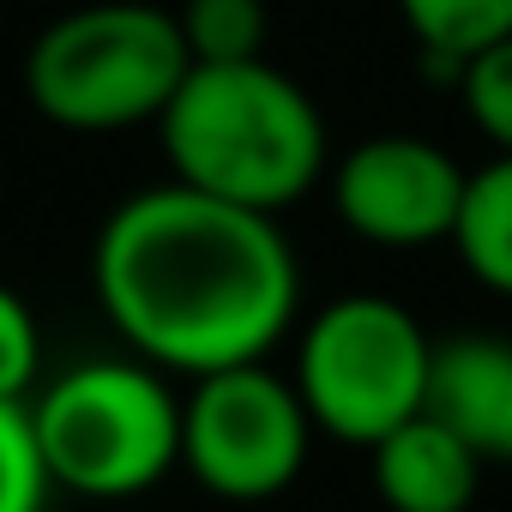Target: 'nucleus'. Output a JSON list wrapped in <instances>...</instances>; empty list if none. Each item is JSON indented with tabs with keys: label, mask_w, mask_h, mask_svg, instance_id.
I'll return each mask as SVG.
<instances>
[{
	"label": "nucleus",
	"mask_w": 512,
	"mask_h": 512,
	"mask_svg": "<svg viewBox=\"0 0 512 512\" xmlns=\"http://www.w3.org/2000/svg\"><path fill=\"white\" fill-rule=\"evenodd\" d=\"M91 278L109 326L163 374L266 362L296 326L302 266L278 217L187 181L139 187L97 235Z\"/></svg>",
	"instance_id": "1"
},
{
	"label": "nucleus",
	"mask_w": 512,
	"mask_h": 512,
	"mask_svg": "<svg viewBox=\"0 0 512 512\" xmlns=\"http://www.w3.org/2000/svg\"><path fill=\"white\" fill-rule=\"evenodd\" d=\"M157 133L175 181L266 217L308 199L332 157L320 103L266 55L223 67L193 61L157 115Z\"/></svg>",
	"instance_id": "2"
},
{
	"label": "nucleus",
	"mask_w": 512,
	"mask_h": 512,
	"mask_svg": "<svg viewBox=\"0 0 512 512\" xmlns=\"http://www.w3.org/2000/svg\"><path fill=\"white\" fill-rule=\"evenodd\" d=\"M193 55L169 7L91 0L61 13L25 55V97L67 133H121L157 121Z\"/></svg>",
	"instance_id": "3"
},
{
	"label": "nucleus",
	"mask_w": 512,
	"mask_h": 512,
	"mask_svg": "<svg viewBox=\"0 0 512 512\" xmlns=\"http://www.w3.org/2000/svg\"><path fill=\"white\" fill-rule=\"evenodd\" d=\"M31 434L55 488L133 500L181 464V398L151 362H79L37 392Z\"/></svg>",
	"instance_id": "4"
},
{
	"label": "nucleus",
	"mask_w": 512,
	"mask_h": 512,
	"mask_svg": "<svg viewBox=\"0 0 512 512\" xmlns=\"http://www.w3.org/2000/svg\"><path fill=\"white\" fill-rule=\"evenodd\" d=\"M434 338L392 296L326 302L296 344V392L314 428L338 446H374L428 404Z\"/></svg>",
	"instance_id": "5"
},
{
	"label": "nucleus",
	"mask_w": 512,
	"mask_h": 512,
	"mask_svg": "<svg viewBox=\"0 0 512 512\" xmlns=\"http://www.w3.org/2000/svg\"><path fill=\"white\" fill-rule=\"evenodd\" d=\"M314 434L296 380L266 362L199 374L181 398V464L205 494L235 506L278 500L302 476Z\"/></svg>",
	"instance_id": "6"
},
{
	"label": "nucleus",
	"mask_w": 512,
	"mask_h": 512,
	"mask_svg": "<svg viewBox=\"0 0 512 512\" xmlns=\"http://www.w3.org/2000/svg\"><path fill=\"white\" fill-rule=\"evenodd\" d=\"M464 163L422 133H374L332 169V205L350 235L386 253L452 241L464 205Z\"/></svg>",
	"instance_id": "7"
},
{
	"label": "nucleus",
	"mask_w": 512,
	"mask_h": 512,
	"mask_svg": "<svg viewBox=\"0 0 512 512\" xmlns=\"http://www.w3.org/2000/svg\"><path fill=\"white\" fill-rule=\"evenodd\" d=\"M422 410L440 416L482 464H512V344L500 332L440 338Z\"/></svg>",
	"instance_id": "8"
},
{
	"label": "nucleus",
	"mask_w": 512,
	"mask_h": 512,
	"mask_svg": "<svg viewBox=\"0 0 512 512\" xmlns=\"http://www.w3.org/2000/svg\"><path fill=\"white\" fill-rule=\"evenodd\" d=\"M368 470L386 512H470L482 488V458L428 410H416L386 440H374Z\"/></svg>",
	"instance_id": "9"
},
{
	"label": "nucleus",
	"mask_w": 512,
	"mask_h": 512,
	"mask_svg": "<svg viewBox=\"0 0 512 512\" xmlns=\"http://www.w3.org/2000/svg\"><path fill=\"white\" fill-rule=\"evenodd\" d=\"M452 253L482 290L512 302V157L506 151H494V163L470 169L464 205L452 223Z\"/></svg>",
	"instance_id": "10"
},
{
	"label": "nucleus",
	"mask_w": 512,
	"mask_h": 512,
	"mask_svg": "<svg viewBox=\"0 0 512 512\" xmlns=\"http://www.w3.org/2000/svg\"><path fill=\"white\" fill-rule=\"evenodd\" d=\"M410 37L422 43V61L458 85V67L482 55L488 43L512 37V0H398Z\"/></svg>",
	"instance_id": "11"
},
{
	"label": "nucleus",
	"mask_w": 512,
	"mask_h": 512,
	"mask_svg": "<svg viewBox=\"0 0 512 512\" xmlns=\"http://www.w3.org/2000/svg\"><path fill=\"white\" fill-rule=\"evenodd\" d=\"M187 55L199 67H223V61H260L266 37H272V13L266 0H181L175 13Z\"/></svg>",
	"instance_id": "12"
},
{
	"label": "nucleus",
	"mask_w": 512,
	"mask_h": 512,
	"mask_svg": "<svg viewBox=\"0 0 512 512\" xmlns=\"http://www.w3.org/2000/svg\"><path fill=\"white\" fill-rule=\"evenodd\" d=\"M458 103L470 115V127L512 157V37L488 43L482 55H470L458 67Z\"/></svg>",
	"instance_id": "13"
},
{
	"label": "nucleus",
	"mask_w": 512,
	"mask_h": 512,
	"mask_svg": "<svg viewBox=\"0 0 512 512\" xmlns=\"http://www.w3.org/2000/svg\"><path fill=\"white\" fill-rule=\"evenodd\" d=\"M55 494L37 434H31V404H0V512H43Z\"/></svg>",
	"instance_id": "14"
},
{
	"label": "nucleus",
	"mask_w": 512,
	"mask_h": 512,
	"mask_svg": "<svg viewBox=\"0 0 512 512\" xmlns=\"http://www.w3.org/2000/svg\"><path fill=\"white\" fill-rule=\"evenodd\" d=\"M37 374H43L37 314H31V302L13 284H0V404H25Z\"/></svg>",
	"instance_id": "15"
}]
</instances>
